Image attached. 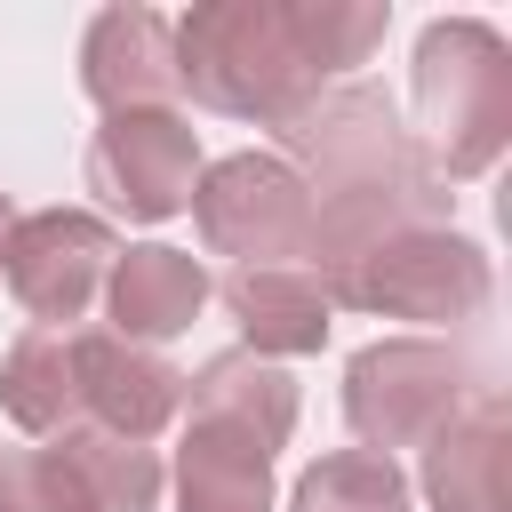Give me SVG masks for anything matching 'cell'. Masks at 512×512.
Segmentation results:
<instances>
[{
  "instance_id": "cell-1",
  "label": "cell",
  "mask_w": 512,
  "mask_h": 512,
  "mask_svg": "<svg viewBox=\"0 0 512 512\" xmlns=\"http://www.w3.org/2000/svg\"><path fill=\"white\" fill-rule=\"evenodd\" d=\"M280 144L304 160V200H312V288L328 296L384 232L400 224H432L440 184L424 168V152L408 144V128L392 120V104L376 88H320L296 120H280Z\"/></svg>"
},
{
  "instance_id": "cell-2",
  "label": "cell",
  "mask_w": 512,
  "mask_h": 512,
  "mask_svg": "<svg viewBox=\"0 0 512 512\" xmlns=\"http://www.w3.org/2000/svg\"><path fill=\"white\" fill-rule=\"evenodd\" d=\"M176 88H192L208 112L280 128L320 96V72L304 64L288 0H200L176 24Z\"/></svg>"
},
{
  "instance_id": "cell-3",
  "label": "cell",
  "mask_w": 512,
  "mask_h": 512,
  "mask_svg": "<svg viewBox=\"0 0 512 512\" xmlns=\"http://www.w3.org/2000/svg\"><path fill=\"white\" fill-rule=\"evenodd\" d=\"M416 112L432 176H488L512 144V48L480 16H440L416 40Z\"/></svg>"
},
{
  "instance_id": "cell-4",
  "label": "cell",
  "mask_w": 512,
  "mask_h": 512,
  "mask_svg": "<svg viewBox=\"0 0 512 512\" xmlns=\"http://www.w3.org/2000/svg\"><path fill=\"white\" fill-rule=\"evenodd\" d=\"M464 400H472L464 352L424 344V336L368 344V352H352V368H344V424H352L376 456L440 440V432L464 416Z\"/></svg>"
},
{
  "instance_id": "cell-5",
  "label": "cell",
  "mask_w": 512,
  "mask_h": 512,
  "mask_svg": "<svg viewBox=\"0 0 512 512\" xmlns=\"http://www.w3.org/2000/svg\"><path fill=\"white\" fill-rule=\"evenodd\" d=\"M328 304L384 320H472L488 304V256L448 224H400L328 288Z\"/></svg>"
},
{
  "instance_id": "cell-6",
  "label": "cell",
  "mask_w": 512,
  "mask_h": 512,
  "mask_svg": "<svg viewBox=\"0 0 512 512\" xmlns=\"http://www.w3.org/2000/svg\"><path fill=\"white\" fill-rule=\"evenodd\" d=\"M192 224L216 256H240V272L256 264H288L304 256V232H312V200H304V176L288 160H264V152H232L216 160L200 184H192Z\"/></svg>"
},
{
  "instance_id": "cell-7",
  "label": "cell",
  "mask_w": 512,
  "mask_h": 512,
  "mask_svg": "<svg viewBox=\"0 0 512 512\" xmlns=\"http://www.w3.org/2000/svg\"><path fill=\"white\" fill-rule=\"evenodd\" d=\"M192 184H200V136L184 112H104V128L88 136V192L128 224L192 208Z\"/></svg>"
},
{
  "instance_id": "cell-8",
  "label": "cell",
  "mask_w": 512,
  "mask_h": 512,
  "mask_svg": "<svg viewBox=\"0 0 512 512\" xmlns=\"http://www.w3.org/2000/svg\"><path fill=\"white\" fill-rule=\"evenodd\" d=\"M112 256H120V240H112L104 216H88V208H40V216H24V224L8 232L0 272H8L16 304H24L40 328H64V320H80L88 296L104 288Z\"/></svg>"
},
{
  "instance_id": "cell-9",
  "label": "cell",
  "mask_w": 512,
  "mask_h": 512,
  "mask_svg": "<svg viewBox=\"0 0 512 512\" xmlns=\"http://www.w3.org/2000/svg\"><path fill=\"white\" fill-rule=\"evenodd\" d=\"M80 80L104 112H168L176 96V24L152 8H96L80 40Z\"/></svg>"
},
{
  "instance_id": "cell-10",
  "label": "cell",
  "mask_w": 512,
  "mask_h": 512,
  "mask_svg": "<svg viewBox=\"0 0 512 512\" xmlns=\"http://www.w3.org/2000/svg\"><path fill=\"white\" fill-rule=\"evenodd\" d=\"M80 408L96 416V432L144 448V440L184 408V376H176L152 344H128V336L96 328V336H80Z\"/></svg>"
},
{
  "instance_id": "cell-11",
  "label": "cell",
  "mask_w": 512,
  "mask_h": 512,
  "mask_svg": "<svg viewBox=\"0 0 512 512\" xmlns=\"http://www.w3.org/2000/svg\"><path fill=\"white\" fill-rule=\"evenodd\" d=\"M432 512H512V416L504 400L464 408L440 440H424Z\"/></svg>"
},
{
  "instance_id": "cell-12",
  "label": "cell",
  "mask_w": 512,
  "mask_h": 512,
  "mask_svg": "<svg viewBox=\"0 0 512 512\" xmlns=\"http://www.w3.org/2000/svg\"><path fill=\"white\" fill-rule=\"evenodd\" d=\"M104 296H112V336L128 344H160V336H184L208 304V272L200 256L168 248V240H144L128 256H112L104 272Z\"/></svg>"
},
{
  "instance_id": "cell-13",
  "label": "cell",
  "mask_w": 512,
  "mask_h": 512,
  "mask_svg": "<svg viewBox=\"0 0 512 512\" xmlns=\"http://www.w3.org/2000/svg\"><path fill=\"white\" fill-rule=\"evenodd\" d=\"M184 400H192V424H224V432L256 440L264 456L288 448V432H296V376L256 352H216L200 376H184Z\"/></svg>"
},
{
  "instance_id": "cell-14",
  "label": "cell",
  "mask_w": 512,
  "mask_h": 512,
  "mask_svg": "<svg viewBox=\"0 0 512 512\" xmlns=\"http://www.w3.org/2000/svg\"><path fill=\"white\" fill-rule=\"evenodd\" d=\"M224 304H232V320H240V336H248V352L256 360H296V352H320L328 344V296L312 288V272H296V264H256V272H232L224 280Z\"/></svg>"
},
{
  "instance_id": "cell-15",
  "label": "cell",
  "mask_w": 512,
  "mask_h": 512,
  "mask_svg": "<svg viewBox=\"0 0 512 512\" xmlns=\"http://www.w3.org/2000/svg\"><path fill=\"white\" fill-rule=\"evenodd\" d=\"M176 512H272V456L224 424H184Z\"/></svg>"
},
{
  "instance_id": "cell-16",
  "label": "cell",
  "mask_w": 512,
  "mask_h": 512,
  "mask_svg": "<svg viewBox=\"0 0 512 512\" xmlns=\"http://www.w3.org/2000/svg\"><path fill=\"white\" fill-rule=\"evenodd\" d=\"M0 408L24 432H64L80 416V336L72 328H32L0 360Z\"/></svg>"
},
{
  "instance_id": "cell-17",
  "label": "cell",
  "mask_w": 512,
  "mask_h": 512,
  "mask_svg": "<svg viewBox=\"0 0 512 512\" xmlns=\"http://www.w3.org/2000/svg\"><path fill=\"white\" fill-rule=\"evenodd\" d=\"M56 456L80 480L88 512H152L160 504V456L136 448V440H112L96 424H64L56 432Z\"/></svg>"
},
{
  "instance_id": "cell-18",
  "label": "cell",
  "mask_w": 512,
  "mask_h": 512,
  "mask_svg": "<svg viewBox=\"0 0 512 512\" xmlns=\"http://www.w3.org/2000/svg\"><path fill=\"white\" fill-rule=\"evenodd\" d=\"M288 512H408V472L376 448H336L296 480Z\"/></svg>"
},
{
  "instance_id": "cell-19",
  "label": "cell",
  "mask_w": 512,
  "mask_h": 512,
  "mask_svg": "<svg viewBox=\"0 0 512 512\" xmlns=\"http://www.w3.org/2000/svg\"><path fill=\"white\" fill-rule=\"evenodd\" d=\"M296 8V40H304V64L320 72V88L352 64H368V48L384 40L392 8L384 0H288Z\"/></svg>"
},
{
  "instance_id": "cell-20",
  "label": "cell",
  "mask_w": 512,
  "mask_h": 512,
  "mask_svg": "<svg viewBox=\"0 0 512 512\" xmlns=\"http://www.w3.org/2000/svg\"><path fill=\"white\" fill-rule=\"evenodd\" d=\"M0 512H88L56 448H0Z\"/></svg>"
},
{
  "instance_id": "cell-21",
  "label": "cell",
  "mask_w": 512,
  "mask_h": 512,
  "mask_svg": "<svg viewBox=\"0 0 512 512\" xmlns=\"http://www.w3.org/2000/svg\"><path fill=\"white\" fill-rule=\"evenodd\" d=\"M8 232H16V216H8V192H0V248H8Z\"/></svg>"
}]
</instances>
